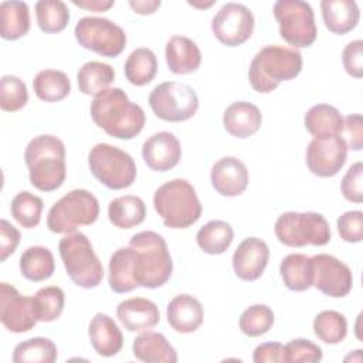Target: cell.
Segmentation results:
<instances>
[{
	"label": "cell",
	"mask_w": 363,
	"mask_h": 363,
	"mask_svg": "<svg viewBox=\"0 0 363 363\" xmlns=\"http://www.w3.org/2000/svg\"><path fill=\"white\" fill-rule=\"evenodd\" d=\"M0 320L14 333L31 330L38 322L34 312L33 296H23L13 285L0 284Z\"/></svg>",
	"instance_id": "obj_15"
},
{
	"label": "cell",
	"mask_w": 363,
	"mask_h": 363,
	"mask_svg": "<svg viewBox=\"0 0 363 363\" xmlns=\"http://www.w3.org/2000/svg\"><path fill=\"white\" fill-rule=\"evenodd\" d=\"M196 240L204 252L218 255L227 251V248L231 245L234 231L228 223L223 220H211L197 231Z\"/></svg>",
	"instance_id": "obj_35"
},
{
	"label": "cell",
	"mask_w": 363,
	"mask_h": 363,
	"mask_svg": "<svg viewBox=\"0 0 363 363\" xmlns=\"http://www.w3.org/2000/svg\"><path fill=\"white\" fill-rule=\"evenodd\" d=\"M115 79V71L109 64L101 61H88L85 62L78 74V88L85 95H99L106 91Z\"/></svg>",
	"instance_id": "obj_33"
},
{
	"label": "cell",
	"mask_w": 363,
	"mask_h": 363,
	"mask_svg": "<svg viewBox=\"0 0 363 363\" xmlns=\"http://www.w3.org/2000/svg\"><path fill=\"white\" fill-rule=\"evenodd\" d=\"M337 231L346 242H360L363 238V213L352 210L337 218Z\"/></svg>",
	"instance_id": "obj_45"
},
{
	"label": "cell",
	"mask_w": 363,
	"mask_h": 363,
	"mask_svg": "<svg viewBox=\"0 0 363 363\" xmlns=\"http://www.w3.org/2000/svg\"><path fill=\"white\" fill-rule=\"evenodd\" d=\"M98 217V199L85 189H75L52 204L47 216V227L55 234H71L79 225L94 224Z\"/></svg>",
	"instance_id": "obj_7"
},
{
	"label": "cell",
	"mask_w": 363,
	"mask_h": 363,
	"mask_svg": "<svg viewBox=\"0 0 363 363\" xmlns=\"http://www.w3.org/2000/svg\"><path fill=\"white\" fill-rule=\"evenodd\" d=\"M57 356V346L52 340L31 337L16 345L11 359L14 363H54Z\"/></svg>",
	"instance_id": "obj_37"
},
{
	"label": "cell",
	"mask_w": 363,
	"mask_h": 363,
	"mask_svg": "<svg viewBox=\"0 0 363 363\" xmlns=\"http://www.w3.org/2000/svg\"><path fill=\"white\" fill-rule=\"evenodd\" d=\"M345 71L353 78L363 77V41L354 40L345 45L342 52Z\"/></svg>",
	"instance_id": "obj_48"
},
{
	"label": "cell",
	"mask_w": 363,
	"mask_h": 363,
	"mask_svg": "<svg viewBox=\"0 0 363 363\" xmlns=\"http://www.w3.org/2000/svg\"><path fill=\"white\" fill-rule=\"evenodd\" d=\"M339 138L346 143L347 149L362 150L363 147V119L360 113H352L343 118V126Z\"/></svg>",
	"instance_id": "obj_47"
},
{
	"label": "cell",
	"mask_w": 363,
	"mask_h": 363,
	"mask_svg": "<svg viewBox=\"0 0 363 363\" xmlns=\"http://www.w3.org/2000/svg\"><path fill=\"white\" fill-rule=\"evenodd\" d=\"M347 157V146L339 138L312 139L306 147V166L315 176L332 177L340 172Z\"/></svg>",
	"instance_id": "obj_16"
},
{
	"label": "cell",
	"mask_w": 363,
	"mask_h": 363,
	"mask_svg": "<svg viewBox=\"0 0 363 363\" xmlns=\"http://www.w3.org/2000/svg\"><path fill=\"white\" fill-rule=\"evenodd\" d=\"M20 242V231L7 220L0 221V261H6Z\"/></svg>",
	"instance_id": "obj_49"
},
{
	"label": "cell",
	"mask_w": 363,
	"mask_h": 363,
	"mask_svg": "<svg viewBox=\"0 0 363 363\" xmlns=\"http://www.w3.org/2000/svg\"><path fill=\"white\" fill-rule=\"evenodd\" d=\"M240 329L250 337H257L267 333L274 325V312L269 306L255 303L247 308L238 320Z\"/></svg>",
	"instance_id": "obj_42"
},
{
	"label": "cell",
	"mask_w": 363,
	"mask_h": 363,
	"mask_svg": "<svg viewBox=\"0 0 363 363\" xmlns=\"http://www.w3.org/2000/svg\"><path fill=\"white\" fill-rule=\"evenodd\" d=\"M313 332L323 343H340L347 333L346 318L336 311H322L313 319Z\"/></svg>",
	"instance_id": "obj_41"
},
{
	"label": "cell",
	"mask_w": 363,
	"mask_h": 363,
	"mask_svg": "<svg viewBox=\"0 0 363 363\" xmlns=\"http://www.w3.org/2000/svg\"><path fill=\"white\" fill-rule=\"evenodd\" d=\"M116 316L129 332L152 329L160 320V312L156 303L140 296L122 301L116 308Z\"/></svg>",
	"instance_id": "obj_20"
},
{
	"label": "cell",
	"mask_w": 363,
	"mask_h": 363,
	"mask_svg": "<svg viewBox=\"0 0 363 363\" xmlns=\"http://www.w3.org/2000/svg\"><path fill=\"white\" fill-rule=\"evenodd\" d=\"M302 69V55L296 48L265 45L251 61L248 79L259 94L272 92L282 81H291Z\"/></svg>",
	"instance_id": "obj_3"
},
{
	"label": "cell",
	"mask_w": 363,
	"mask_h": 363,
	"mask_svg": "<svg viewBox=\"0 0 363 363\" xmlns=\"http://www.w3.org/2000/svg\"><path fill=\"white\" fill-rule=\"evenodd\" d=\"M142 157L152 170L167 172L173 169L182 157L180 142L170 132L153 133L142 146Z\"/></svg>",
	"instance_id": "obj_18"
},
{
	"label": "cell",
	"mask_w": 363,
	"mask_h": 363,
	"mask_svg": "<svg viewBox=\"0 0 363 363\" xmlns=\"http://www.w3.org/2000/svg\"><path fill=\"white\" fill-rule=\"evenodd\" d=\"M269 248L265 241L257 237L245 238L234 251L233 268L242 281L258 279L268 265Z\"/></svg>",
	"instance_id": "obj_17"
},
{
	"label": "cell",
	"mask_w": 363,
	"mask_h": 363,
	"mask_svg": "<svg viewBox=\"0 0 363 363\" xmlns=\"http://www.w3.org/2000/svg\"><path fill=\"white\" fill-rule=\"evenodd\" d=\"M167 323L179 333L196 332L204 318L201 303L189 294L174 296L167 305Z\"/></svg>",
	"instance_id": "obj_21"
},
{
	"label": "cell",
	"mask_w": 363,
	"mask_h": 363,
	"mask_svg": "<svg viewBox=\"0 0 363 363\" xmlns=\"http://www.w3.org/2000/svg\"><path fill=\"white\" fill-rule=\"evenodd\" d=\"M35 17L41 31L54 34L67 27L69 21V11L64 1L40 0L35 3Z\"/></svg>",
	"instance_id": "obj_38"
},
{
	"label": "cell",
	"mask_w": 363,
	"mask_h": 363,
	"mask_svg": "<svg viewBox=\"0 0 363 363\" xmlns=\"http://www.w3.org/2000/svg\"><path fill=\"white\" fill-rule=\"evenodd\" d=\"M30 30V11L24 1H3L0 4V35L4 40H18Z\"/></svg>",
	"instance_id": "obj_29"
},
{
	"label": "cell",
	"mask_w": 363,
	"mask_h": 363,
	"mask_svg": "<svg viewBox=\"0 0 363 363\" xmlns=\"http://www.w3.org/2000/svg\"><path fill=\"white\" fill-rule=\"evenodd\" d=\"M279 272L291 291L302 292L312 286V259L305 254L286 255L279 265Z\"/></svg>",
	"instance_id": "obj_32"
},
{
	"label": "cell",
	"mask_w": 363,
	"mask_h": 363,
	"mask_svg": "<svg viewBox=\"0 0 363 363\" xmlns=\"http://www.w3.org/2000/svg\"><path fill=\"white\" fill-rule=\"evenodd\" d=\"M153 206L169 228H187L203 211L194 187L184 179H173L162 184L155 191Z\"/></svg>",
	"instance_id": "obj_5"
},
{
	"label": "cell",
	"mask_w": 363,
	"mask_h": 363,
	"mask_svg": "<svg viewBox=\"0 0 363 363\" xmlns=\"http://www.w3.org/2000/svg\"><path fill=\"white\" fill-rule=\"evenodd\" d=\"M274 16L279 24L281 37L294 48H306L316 40L318 30L313 10L302 0H278Z\"/></svg>",
	"instance_id": "obj_10"
},
{
	"label": "cell",
	"mask_w": 363,
	"mask_h": 363,
	"mask_svg": "<svg viewBox=\"0 0 363 363\" xmlns=\"http://www.w3.org/2000/svg\"><path fill=\"white\" fill-rule=\"evenodd\" d=\"M320 10L326 28L333 34L352 31L360 18L359 6L353 0H322Z\"/></svg>",
	"instance_id": "obj_25"
},
{
	"label": "cell",
	"mask_w": 363,
	"mask_h": 363,
	"mask_svg": "<svg viewBox=\"0 0 363 363\" xmlns=\"http://www.w3.org/2000/svg\"><path fill=\"white\" fill-rule=\"evenodd\" d=\"M88 336L92 347L99 356L111 357L121 352L123 335L115 320L105 313H96L89 323Z\"/></svg>",
	"instance_id": "obj_23"
},
{
	"label": "cell",
	"mask_w": 363,
	"mask_h": 363,
	"mask_svg": "<svg viewBox=\"0 0 363 363\" xmlns=\"http://www.w3.org/2000/svg\"><path fill=\"white\" fill-rule=\"evenodd\" d=\"M43 208V200L30 191L17 193L10 206L11 216L24 228H34L40 224Z\"/></svg>",
	"instance_id": "obj_39"
},
{
	"label": "cell",
	"mask_w": 363,
	"mask_h": 363,
	"mask_svg": "<svg viewBox=\"0 0 363 363\" xmlns=\"http://www.w3.org/2000/svg\"><path fill=\"white\" fill-rule=\"evenodd\" d=\"M153 113L166 122H183L194 116L199 109L196 91L183 82L166 81L156 85L149 95Z\"/></svg>",
	"instance_id": "obj_11"
},
{
	"label": "cell",
	"mask_w": 363,
	"mask_h": 363,
	"mask_svg": "<svg viewBox=\"0 0 363 363\" xmlns=\"http://www.w3.org/2000/svg\"><path fill=\"white\" fill-rule=\"evenodd\" d=\"M125 77L136 86H143L149 84L157 72V60L150 48H136L133 50L125 62Z\"/></svg>",
	"instance_id": "obj_34"
},
{
	"label": "cell",
	"mask_w": 363,
	"mask_h": 363,
	"mask_svg": "<svg viewBox=\"0 0 363 363\" xmlns=\"http://www.w3.org/2000/svg\"><path fill=\"white\" fill-rule=\"evenodd\" d=\"M164 55L169 69L177 75L191 74L197 71L201 64V51L199 45L184 35L170 37L166 44Z\"/></svg>",
	"instance_id": "obj_22"
},
{
	"label": "cell",
	"mask_w": 363,
	"mask_h": 363,
	"mask_svg": "<svg viewBox=\"0 0 363 363\" xmlns=\"http://www.w3.org/2000/svg\"><path fill=\"white\" fill-rule=\"evenodd\" d=\"M55 269V261L52 252L41 245L27 248L20 257L21 275L33 282H41L48 279Z\"/></svg>",
	"instance_id": "obj_31"
},
{
	"label": "cell",
	"mask_w": 363,
	"mask_h": 363,
	"mask_svg": "<svg viewBox=\"0 0 363 363\" xmlns=\"http://www.w3.org/2000/svg\"><path fill=\"white\" fill-rule=\"evenodd\" d=\"M88 166L94 177L111 190L132 186L138 172L133 157L109 143H98L89 150Z\"/></svg>",
	"instance_id": "obj_8"
},
{
	"label": "cell",
	"mask_w": 363,
	"mask_h": 363,
	"mask_svg": "<svg viewBox=\"0 0 363 363\" xmlns=\"http://www.w3.org/2000/svg\"><path fill=\"white\" fill-rule=\"evenodd\" d=\"M262 122V115L259 109L245 101L233 102L223 115L224 129L235 138L245 139L254 135Z\"/></svg>",
	"instance_id": "obj_24"
},
{
	"label": "cell",
	"mask_w": 363,
	"mask_h": 363,
	"mask_svg": "<svg viewBox=\"0 0 363 363\" xmlns=\"http://www.w3.org/2000/svg\"><path fill=\"white\" fill-rule=\"evenodd\" d=\"M108 217L118 228H133L143 223L146 217V206L138 196H121L109 203Z\"/></svg>",
	"instance_id": "obj_30"
},
{
	"label": "cell",
	"mask_w": 363,
	"mask_h": 363,
	"mask_svg": "<svg viewBox=\"0 0 363 363\" xmlns=\"http://www.w3.org/2000/svg\"><path fill=\"white\" fill-rule=\"evenodd\" d=\"M284 349L288 363H316L322 359V349L308 339H294Z\"/></svg>",
	"instance_id": "obj_44"
},
{
	"label": "cell",
	"mask_w": 363,
	"mask_h": 363,
	"mask_svg": "<svg viewBox=\"0 0 363 363\" xmlns=\"http://www.w3.org/2000/svg\"><path fill=\"white\" fill-rule=\"evenodd\" d=\"M211 30L221 44L227 47L241 45L252 35V11L244 4L227 3L213 17Z\"/></svg>",
	"instance_id": "obj_13"
},
{
	"label": "cell",
	"mask_w": 363,
	"mask_h": 363,
	"mask_svg": "<svg viewBox=\"0 0 363 363\" xmlns=\"http://www.w3.org/2000/svg\"><path fill=\"white\" fill-rule=\"evenodd\" d=\"M72 3L81 9H85V10H89V11H95V13H99V11H106L109 10L115 1L113 0H72Z\"/></svg>",
	"instance_id": "obj_51"
},
{
	"label": "cell",
	"mask_w": 363,
	"mask_h": 363,
	"mask_svg": "<svg viewBox=\"0 0 363 363\" xmlns=\"http://www.w3.org/2000/svg\"><path fill=\"white\" fill-rule=\"evenodd\" d=\"M135 254L130 247L118 248L109 259V286L116 294L130 292L139 286L133 268Z\"/></svg>",
	"instance_id": "obj_28"
},
{
	"label": "cell",
	"mask_w": 363,
	"mask_h": 363,
	"mask_svg": "<svg viewBox=\"0 0 363 363\" xmlns=\"http://www.w3.org/2000/svg\"><path fill=\"white\" fill-rule=\"evenodd\" d=\"M343 197L352 203L363 201V163L356 162L349 167L342 179Z\"/></svg>",
	"instance_id": "obj_46"
},
{
	"label": "cell",
	"mask_w": 363,
	"mask_h": 363,
	"mask_svg": "<svg viewBox=\"0 0 363 363\" xmlns=\"http://www.w3.org/2000/svg\"><path fill=\"white\" fill-rule=\"evenodd\" d=\"M252 360L255 363H284L285 362V349L279 342H267L261 343L254 349Z\"/></svg>",
	"instance_id": "obj_50"
},
{
	"label": "cell",
	"mask_w": 363,
	"mask_h": 363,
	"mask_svg": "<svg viewBox=\"0 0 363 363\" xmlns=\"http://www.w3.org/2000/svg\"><path fill=\"white\" fill-rule=\"evenodd\" d=\"M91 118L95 125L116 139H133L146 122L143 109L129 101L121 88H108L91 102Z\"/></svg>",
	"instance_id": "obj_1"
},
{
	"label": "cell",
	"mask_w": 363,
	"mask_h": 363,
	"mask_svg": "<svg viewBox=\"0 0 363 363\" xmlns=\"http://www.w3.org/2000/svg\"><path fill=\"white\" fill-rule=\"evenodd\" d=\"M305 128L315 139L339 136L343 126V116L329 104L313 105L305 113Z\"/></svg>",
	"instance_id": "obj_27"
},
{
	"label": "cell",
	"mask_w": 363,
	"mask_h": 363,
	"mask_svg": "<svg viewBox=\"0 0 363 363\" xmlns=\"http://www.w3.org/2000/svg\"><path fill=\"white\" fill-rule=\"evenodd\" d=\"M33 89L37 98L45 102H58L68 96L71 91V82L65 72L58 69H43L34 81Z\"/></svg>",
	"instance_id": "obj_36"
},
{
	"label": "cell",
	"mask_w": 363,
	"mask_h": 363,
	"mask_svg": "<svg viewBox=\"0 0 363 363\" xmlns=\"http://www.w3.org/2000/svg\"><path fill=\"white\" fill-rule=\"evenodd\" d=\"M133 356L146 363H176L177 353L167 339L157 332H145L139 335L132 345Z\"/></svg>",
	"instance_id": "obj_26"
},
{
	"label": "cell",
	"mask_w": 363,
	"mask_h": 363,
	"mask_svg": "<svg viewBox=\"0 0 363 363\" xmlns=\"http://www.w3.org/2000/svg\"><path fill=\"white\" fill-rule=\"evenodd\" d=\"M312 259V285L332 298H343L352 291L350 268L329 254H318Z\"/></svg>",
	"instance_id": "obj_14"
},
{
	"label": "cell",
	"mask_w": 363,
	"mask_h": 363,
	"mask_svg": "<svg viewBox=\"0 0 363 363\" xmlns=\"http://www.w3.org/2000/svg\"><path fill=\"white\" fill-rule=\"evenodd\" d=\"M60 257L71 281L85 289L95 288L104 278V267L91 241L82 233H71L60 240Z\"/></svg>",
	"instance_id": "obj_6"
},
{
	"label": "cell",
	"mask_w": 363,
	"mask_h": 363,
	"mask_svg": "<svg viewBox=\"0 0 363 363\" xmlns=\"http://www.w3.org/2000/svg\"><path fill=\"white\" fill-rule=\"evenodd\" d=\"M274 231L278 241L288 247H320L330 241L329 223L322 214L313 211H286L277 218Z\"/></svg>",
	"instance_id": "obj_9"
},
{
	"label": "cell",
	"mask_w": 363,
	"mask_h": 363,
	"mask_svg": "<svg viewBox=\"0 0 363 363\" xmlns=\"http://www.w3.org/2000/svg\"><path fill=\"white\" fill-rule=\"evenodd\" d=\"M31 184L40 191H54L67 177L65 146L52 135L33 138L24 150Z\"/></svg>",
	"instance_id": "obj_2"
},
{
	"label": "cell",
	"mask_w": 363,
	"mask_h": 363,
	"mask_svg": "<svg viewBox=\"0 0 363 363\" xmlns=\"http://www.w3.org/2000/svg\"><path fill=\"white\" fill-rule=\"evenodd\" d=\"M28 92L26 84L16 75H3L0 79V106L6 112H16L26 106Z\"/></svg>",
	"instance_id": "obj_43"
},
{
	"label": "cell",
	"mask_w": 363,
	"mask_h": 363,
	"mask_svg": "<svg viewBox=\"0 0 363 363\" xmlns=\"http://www.w3.org/2000/svg\"><path fill=\"white\" fill-rule=\"evenodd\" d=\"M65 294L60 286H44L33 296L34 312L38 322H52L60 318L64 309Z\"/></svg>",
	"instance_id": "obj_40"
},
{
	"label": "cell",
	"mask_w": 363,
	"mask_h": 363,
	"mask_svg": "<svg viewBox=\"0 0 363 363\" xmlns=\"http://www.w3.org/2000/svg\"><path fill=\"white\" fill-rule=\"evenodd\" d=\"M210 179L217 193L225 197H235L244 193L248 186V170L240 159L225 156L213 164Z\"/></svg>",
	"instance_id": "obj_19"
},
{
	"label": "cell",
	"mask_w": 363,
	"mask_h": 363,
	"mask_svg": "<svg viewBox=\"0 0 363 363\" xmlns=\"http://www.w3.org/2000/svg\"><path fill=\"white\" fill-rule=\"evenodd\" d=\"M162 1L160 0H130L129 6L135 10L138 14H152L160 7Z\"/></svg>",
	"instance_id": "obj_52"
},
{
	"label": "cell",
	"mask_w": 363,
	"mask_h": 363,
	"mask_svg": "<svg viewBox=\"0 0 363 363\" xmlns=\"http://www.w3.org/2000/svg\"><path fill=\"white\" fill-rule=\"evenodd\" d=\"M129 247L133 250L135 278L139 286H163L173 271V261L164 238L155 231H140L135 234Z\"/></svg>",
	"instance_id": "obj_4"
},
{
	"label": "cell",
	"mask_w": 363,
	"mask_h": 363,
	"mask_svg": "<svg viewBox=\"0 0 363 363\" xmlns=\"http://www.w3.org/2000/svg\"><path fill=\"white\" fill-rule=\"evenodd\" d=\"M74 34L81 47L102 57H118L126 45V34L122 27L104 17L79 18Z\"/></svg>",
	"instance_id": "obj_12"
}]
</instances>
